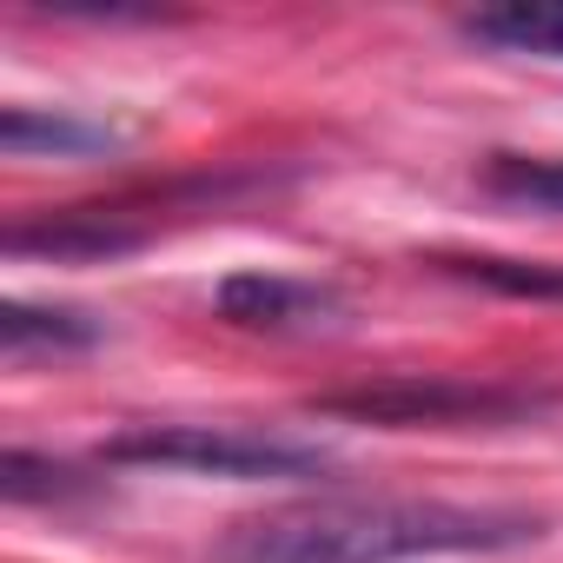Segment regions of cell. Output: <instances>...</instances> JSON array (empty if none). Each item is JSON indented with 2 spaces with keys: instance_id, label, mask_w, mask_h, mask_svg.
I'll use <instances>...</instances> for the list:
<instances>
[{
  "instance_id": "obj_10",
  "label": "cell",
  "mask_w": 563,
  "mask_h": 563,
  "mask_svg": "<svg viewBox=\"0 0 563 563\" xmlns=\"http://www.w3.org/2000/svg\"><path fill=\"white\" fill-rule=\"evenodd\" d=\"M451 278H471V286H490L504 299H563V265H537V258H497V252H444L431 258Z\"/></svg>"
},
{
  "instance_id": "obj_9",
  "label": "cell",
  "mask_w": 563,
  "mask_h": 563,
  "mask_svg": "<svg viewBox=\"0 0 563 563\" xmlns=\"http://www.w3.org/2000/svg\"><path fill=\"white\" fill-rule=\"evenodd\" d=\"M477 179H484V192L497 206L563 219V159H543V153H490Z\"/></svg>"
},
{
  "instance_id": "obj_7",
  "label": "cell",
  "mask_w": 563,
  "mask_h": 563,
  "mask_svg": "<svg viewBox=\"0 0 563 563\" xmlns=\"http://www.w3.org/2000/svg\"><path fill=\"white\" fill-rule=\"evenodd\" d=\"M464 41L517 60H550L563 67V0H510V8H477L457 21Z\"/></svg>"
},
{
  "instance_id": "obj_4",
  "label": "cell",
  "mask_w": 563,
  "mask_h": 563,
  "mask_svg": "<svg viewBox=\"0 0 563 563\" xmlns=\"http://www.w3.org/2000/svg\"><path fill=\"white\" fill-rule=\"evenodd\" d=\"M212 312L239 332H265V339H319V332H345L352 325V299L325 278H299V272H232L219 278Z\"/></svg>"
},
{
  "instance_id": "obj_11",
  "label": "cell",
  "mask_w": 563,
  "mask_h": 563,
  "mask_svg": "<svg viewBox=\"0 0 563 563\" xmlns=\"http://www.w3.org/2000/svg\"><path fill=\"white\" fill-rule=\"evenodd\" d=\"M100 477H87L80 464H60V457H41V451H8L0 457V497L8 504H74V497H93Z\"/></svg>"
},
{
  "instance_id": "obj_1",
  "label": "cell",
  "mask_w": 563,
  "mask_h": 563,
  "mask_svg": "<svg viewBox=\"0 0 563 563\" xmlns=\"http://www.w3.org/2000/svg\"><path fill=\"white\" fill-rule=\"evenodd\" d=\"M543 537L537 510L451 504V497H299L232 523L219 563H424V556H497Z\"/></svg>"
},
{
  "instance_id": "obj_2",
  "label": "cell",
  "mask_w": 563,
  "mask_h": 563,
  "mask_svg": "<svg viewBox=\"0 0 563 563\" xmlns=\"http://www.w3.org/2000/svg\"><path fill=\"white\" fill-rule=\"evenodd\" d=\"M100 464H140V471H192V477H325L332 457L319 444L252 431V424H133L100 444Z\"/></svg>"
},
{
  "instance_id": "obj_3",
  "label": "cell",
  "mask_w": 563,
  "mask_h": 563,
  "mask_svg": "<svg viewBox=\"0 0 563 563\" xmlns=\"http://www.w3.org/2000/svg\"><path fill=\"white\" fill-rule=\"evenodd\" d=\"M556 391L537 385H497V378H378L358 391H325L312 411L352 418V424H385V431H424V424H523L550 411Z\"/></svg>"
},
{
  "instance_id": "obj_6",
  "label": "cell",
  "mask_w": 563,
  "mask_h": 563,
  "mask_svg": "<svg viewBox=\"0 0 563 563\" xmlns=\"http://www.w3.org/2000/svg\"><path fill=\"white\" fill-rule=\"evenodd\" d=\"M0 146L14 159H107L133 146V126L100 120V113H74V107H8L0 113Z\"/></svg>"
},
{
  "instance_id": "obj_8",
  "label": "cell",
  "mask_w": 563,
  "mask_h": 563,
  "mask_svg": "<svg viewBox=\"0 0 563 563\" xmlns=\"http://www.w3.org/2000/svg\"><path fill=\"white\" fill-rule=\"evenodd\" d=\"M107 339V319L74 312V306H0V345L8 358H34V352H93Z\"/></svg>"
},
{
  "instance_id": "obj_5",
  "label": "cell",
  "mask_w": 563,
  "mask_h": 563,
  "mask_svg": "<svg viewBox=\"0 0 563 563\" xmlns=\"http://www.w3.org/2000/svg\"><path fill=\"white\" fill-rule=\"evenodd\" d=\"M146 239H153V219L113 199V206H67V212L8 225L0 245L14 258H120V252H140Z\"/></svg>"
}]
</instances>
